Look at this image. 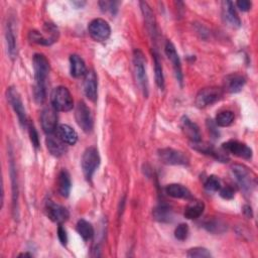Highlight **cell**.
Wrapping results in <instances>:
<instances>
[{
  "instance_id": "cell-1",
  "label": "cell",
  "mask_w": 258,
  "mask_h": 258,
  "mask_svg": "<svg viewBox=\"0 0 258 258\" xmlns=\"http://www.w3.org/2000/svg\"><path fill=\"white\" fill-rule=\"evenodd\" d=\"M32 64L34 71V100L38 104H42L46 99V79L49 73V62L42 53H35Z\"/></svg>"
},
{
  "instance_id": "cell-2",
  "label": "cell",
  "mask_w": 258,
  "mask_h": 258,
  "mask_svg": "<svg viewBox=\"0 0 258 258\" xmlns=\"http://www.w3.org/2000/svg\"><path fill=\"white\" fill-rule=\"evenodd\" d=\"M51 106L59 112L71 111L74 107V100L70 91L63 87L59 86L52 90L50 95Z\"/></svg>"
},
{
  "instance_id": "cell-3",
  "label": "cell",
  "mask_w": 258,
  "mask_h": 258,
  "mask_svg": "<svg viewBox=\"0 0 258 258\" xmlns=\"http://www.w3.org/2000/svg\"><path fill=\"white\" fill-rule=\"evenodd\" d=\"M100 161L101 158L99 155V151L95 146H90L84 151L81 164L84 176L87 180H90L92 178L95 171L100 165Z\"/></svg>"
},
{
  "instance_id": "cell-4",
  "label": "cell",
  "mask_w": 258,
  "mask_h": 258,
  "mask_svg": "<svg viewBox=\"0 0 258 258\" xmlns=\"http://www.w3.org/2000/svg\"><path fill=\"white\" fill-rule=\"evenodd\" d=\"M145 62L146 59L143 52L140 49H135L133 51V63L135 68L136 79L144 97L146 98L148 96V79L146 75Z\"/></svg>"
},
{
  "instance_id": "cell-5",
  "label": "cell",
  "mask_w": 258,
  "mask_h": 258,
  "mask_svg": "<svg viewBox=\"0 0 258 258\" xmlns=\"http://www.w3.org/2000/svg\"><path fill=\"white\" fill-rule=\"evenodd\" d=\"M223 89L218 87H208L199 91L196 96V106L199 108H206L220 101L223 97Z\"/></svg>"
},
{
  "instance_id": "cell-6",
  "label": "cell",
  "mask_w": 258,
  "mask_h": 258,
  "mask_svg": "<svg viewBox=\"0 0 258 258\" xmlns=\"http://www.w3.org/2000/svg\"><path fill=\"white\" fill-rule=\"evenodd\" d=\"M6 97L7 100L9 102V104L11 105L12 109L14 110V112L16 113L19 123L20 125L24 128H27V124H28V120H27V116H26V112H25V108L23 105V102L21 100V97L18 93V91L16 90V88L14 87H10L7 89L6 92Z\"/></svg>"
},
{
  "instance_id": "cell-7",
  "label": "cell",
  "mask_w": 258,
  "mask_h": 258,
  "mask_svg": "<svg viewBox=\"0 0 258 258\" xmlns=\"http://www.w3.org/2000/svg\"><path fill=\"white\" fill-rule=\"evenodd\" d=\"M232 173L243 191H252L255 186V178L248 167L242 164H234L232 166Z\"/></svg>"
},
{
  "instance_id": "cell-8",
  "label": "cell",
  "mask_w": 258,
  "mask_h": 258,
  "mask_svg": "<svg viewBox=\"0 0 258 258\" xmlns=\"http://www.w3.org/2000/svg\"><path fill=\"white\" fill-rule=\"evenodd\" d=\"M88 31L90 36L95 41L101 42L109 38L111 34V27L106 20L102 18H96L89 23Z\"/></svg>"
},
{
  "instance_id": "cell-9",
  "label": "cell",
  "mask_w": 258,
  "mask_h": 258,
  "mask_svg": "<svg viewBox=\"0 0 258 258\" xmlns=\"http://www.w3.org/2000/svg\"><path fill=\"white\" fill-rule=\"evenodd\" d=\"M75 118L78 125L81 127V129L84 132L90 133L93 130L94 121L91 114V110L83 101L79 102L76 107Z\"/></svg>"
},
{
  "instance_id": "cell-10",
  "label": "cell",
  "mask_w": 258,
  "mask_h": 258,
  "mask_svg": "<svg viewBox=\"0 0 258 258\" xmlns=\"http://www.w3.org/2000/svg\"><path fill=\"white\" fill-rule=\"evenodd\" d=\"M158 157L161 162L168 165H184L188 163V157L183 152L169 147L159 149Z\"/></svg>"
},
{
  "instance_id": "cell-11",
  "label": "cell",
  "mask_w": 258,
  "mask_h": 258,
  "mask_svg": "<svg viewBox=\"0 0 258 258\" xmlns=\"http://www.w3.org/2000/svg\"><path fill=\"white\" fill-rule=\"evenodd\" d=\"M45 214L47 216V218L57 224H62L63 222H66L69 217H70V213L68 211L67 208H64L61 205L55 204L54 202L48 200L45 203Z\"/></svg>"
},
{
  "instance_id": "cell-12",
  "label": "cell",
  "mask_w": 258,
  "mask_h": 258,
  "mask_svg": "<svg viewBox=\"0 0 258 258\" xmlns=\"http://www.w3.org/2000/svg\"><path fill=\"white\" fill-rule=\"evenodd\" d=\"M222 148L227 153H231L244 159H250L252 157V149L245 143L237 140H229L227 142H224L222 144Z\"/></svg>"
},
{
  "instance_id": "cell-13",
  "label": "cell",
  "mask_w": 258,
  "mask_h": 258,
  "mask_svg": "<svg viewBox=\"0 0 258 258\" xmlns=\"http://www.w3.org/2000/svg\"><path fill=\"white\" fill-rule=\"evenodd\" d=\"M190 144H191V147L195 150H197L199 152H202L204 154H207V155H211L212 157H214L218 161L227 162L229 160L228 153L224 149L223 150L216 149L212 144H209L207 142H202V141L190 142Z\"/></svg>"
},
{
  "instance_id": "cell-14",
  "label": "cell",
  "mask_w": 258,
  "mask_h": 258,
  "mask_svg": "<svg viewBox=\"0 0 258 258\" xmlns=\"http://www.w3.org/2000/svg\"><path fill=\"white\" fill-rule=\"evenodd\" d=\"M57 111L50 105L48 107H45L40 115V122L41 127L43 131L50 135L52 134L56 129L57 124Z\"/></svg>"
},
{
  "instance_id": "cell-15",
  "label": "cell",
  "mask_w": 258,
  "mask_h": 258,
  "mask_svg": "<svg viewBox=\"0 0 258 258\" xmlns=\"http://www.w3.org/2000/svg\"><path fill=\"white\" fill-rule=\"evenodd\" d=\"M164 51L165 54L167 56V58L170 60L173 71H174V75L176 80L181 84L182 83V70H181V63H180V59L179 56L176 52L175 46L173 45V43L169 40L166 41L165 46H164Z\"/></svg>"
},
{
  "instance_id": "cell-16",
  "label": "cell",
  "mask_w": 258,
  "mask_h": 258,
  "mask_svg": "<svg viewBox=\"0 0 258 258\" xmlns=\"http://www.w3.org/2000/svg\"><path fill=\"white\" fill-rule=\"evenodd\" d=\"M84 92L86 97L90 101L96 102L98 97V82H97V76L94 73V71H89L85 75Z\"/></svg>"
},
{
  "instance_id": "cell-17",
  "label": "cell",
  "mask_w": 258,
  "mask_h": 258,
  "mask_svg": "<svg viewBox=\"0 0 258 258\" xmlns=\"http://www.w3.org/2000/svg\"><path fill=\"white\" fill-rule=\"evenodd\" d=\"M246 83L245 78L239 74H232L226 77L224 81V90L228 93H239Z\"/></svg>"
},
{
  "instance_id": "cell-18",
  "label": "cell",
  "mask_w": 258,
  "mask_h": 258,
  "mask_svg": "<svg viewBox=\"0 0 258 258\" xmlns=\"http://www.w3.org/2000/svg\"><path fill=\"white\" fill-rule=\"evenodd\" d=\"M181 129L190 140V142L201 141V132L198 125L189 120V118H187L186 116H183L181 118Z\"/></svg>"
},
{
  "instance_id": "cell-19",
  "label": "cell",
  "mask_w": 258,
  "mask_h": 258,
  "mask_svg": "<svg viewBox=\"0 0 258 258\" xmlns=\"http://www.w3.org/2000/svg\"><path fill=\"white\" fill-rule=\"evenodd\" d=\"M56 136L68 145H74L78 141L77 132L67 124H61L56 128Z\"/></svg>"
},
{
  "instance_id": "cell-20",
  "label": "cell",
  "mask_w": 258,
  "mask_h": 258,
  "mask_svg": "<svg viewBox=\"0 0 258 258\" xmlns=\"http://www.w3.org/2000/svg\"><path fill=\"white\" fill-rule=\"evenodd\" d=\"M223 15L225 20L233 27H240L241 20L237 14L234 3L231 1L223 2Z\"/></svg>"
},
{
  "instance_id": "cell-21",
  "label": "cell",
  "mask_w": 258,
  "mask_h": 258,
  "mask_svg": "<svg viewBox=\"0 0 258 258\" xmlns=\"http://www.w3.org/2000/svg\"><path fill=\"white\" fill-rule=\"evenodd\" d=\"M45 142L49 153L55 157H60L67 151L66 144L57 136L54 137L50 134L46 137Z\"/></svg>"
},
{
  "instance_id": "cell-22",
  "label": "cell",
  "mask_w": 258,
  "mask_h": 258,
  "mask_svg": "<svg viewBox=\"0 0 258 258\" xmlns=\"http://www.w3.org/2000/svg\"><path fill=\"white\" fill-rule=\"evenodd\" d=\"M70 72L74 78H80L87 74L86 63L78 54H72L70 56Z\"/></svg>"
},
{
  "instance_id": "cell-23",
  "label": "cell",
  "mask_w": 258,
  "mask_h": 258,
  "mask_svg": "<svg viewBox=\"0 0 258 258\" xmlns=\"http://www.w3.org/2000/svg\"><path fill=\"white\" fill-rule=\"evenodd\" d=\"M165 192L174 199H184V200H190L192 199V196L187 187H185L182 184L179 183H170L165 187Z\"/></svg>"
},
{
  "instance_id": "cell-24",
  "label": "cell",
  "mask_w": 258,
  "mask_h": 258,
  "mask_svg": "<svg viewBox=\"0 0 258 258\" xmlns=\"http://www.w3.org/2000/svg\"><path fill=\"white\" fill-rule=\"evenodd\" d=\"M9 168H10V176H11V183H12V209L15 216V213L18 211V185H17V176H16V169L13 161V156L10 153L9 157Z\"/></svg>"
},
{
  "instance_id": "cell-25",
  "label": "cell",
  "mask_w": 258,
  "mask_h": 258,
  "mask_svg": "<svg viewBox=\"0 0 258 258\" xmlns=\"http://www.w3.org/2000/svg\"><path fill=\"white\" fill-rule=\"evenodd\" d=\"M71 188H72V181H71L70 173L66 169H62L57 176L58 194L62 198H68L71 192Z\"/></svg>"
},
{
  "instance_id": "cell-26",
  "label": "cell",
  "mask_w": 258,
  "mask_h": 258,
  "mask_svg": "<svg viewBox=\"0 0 258 258\" xmlns=\"http://www.w3.org/2000/svg\"><path fill=\"white\" fill-rule=\"evenodd\" d=\"M153 218L160 223H169L172 220V211L166 204H159L153 209Z\"/></svg>"
},
{
  "instance_id": "cell-27",
  "label": "cell",
  "mask_w": 258,
  "mask_h": 258,
  "mask_svg": "<svg viewBox=\"0 0 258 258\" xmlns=\"http://www.w3.org/2000/svg\"><path fill=\"white\" fill-rule=\"evenodd\" d=\"M139 4H140V8H141V11H142V14H143L145 23H146V27H147L149 33L153 34V36H154V35H155V32H156L154 14H153V12H152L150 6L147 4V2L141 1Z\"/></svg>"
},
{
  "instance_id": "cell-28",
  "label": "cell",
  "mask_w": 258,
  "mask_h": 258,
  "mask_svg": "<svg viewBox=\"0 0 258 258\" xmlns=\"http://www.w3.org/2000/svg\"><path fill=\"white\" fill-rule=\"evenodd\" d=\"M5 38H6V44H7V52L9 56L13 59L17 55V44H16V37L14 34V30L11 26V23L6 24Z\"/></svg>"
},
{
  "instance_id": "cell-29",
  "label": "cell",
  "mask_w": 258,
  "mask_h": 258,
  "mask_svg": "<svg viewBox=\"0 0 258 258\" xmlns=\"http://www.w3.org/2000/svg\"><path fill=\"white\" fill-rule=\"evenodd\" d=\"M205 210V205L203 202L200 201H194L190 204H188L184 209V217L188 220L198 219L202 216Z\"/></svg>"
},
{
  "instance_id": "cell-30",
  "label": "cell",
  "mask_w": 258,
  "mask_h": 258,
  "mask_svg": "<svg viewBox=\"0 0 258 258\" xmlns=\"http://www.w3.org/2000/svg\"><path fill=\"white\" fill-rule=\"evenodd\" d=\"M77 232L84 241H89L94 236V228L91 223L81 219L77 223Z\"/></svg>"
},
{
  "instance_id": "cell-31",
  "label": "cell",
  "mask_w": 258,
  "mask_h": 258,
  "mask_svg": "<svg viewBox=\"0 0 258 258\" xmlns=\"http://www.w3.org/2000/svg\"><path fill=\"white\" fill-rule=\"evenodd\" d=\"M234 119H235V115L232 111L224 110L217 114L215 123L217 126H220V127H228L234 122Z\"/></svg>"
},
{
  "instance_id": "cell-32",
  "label": "cell",
  "mask_w": 258,
  "mask_h": 258,
  "mask_svg": "<svg viewBox=\"0 0 258 258\" xmlns=\"http://www.w3.org/2000/svg\"><path fill=\"white\" fill-rule=\"evenodd\" d=\"M28 39L33 43H36L39 45H45V46L51 45L54 42L53 40H51L50 38H48L46 35L42 34L38 30H30L28 33Z\"/></svg>"
},
{
  "instance_id": "cell-33",
  "label": "cell",
  "mask_w": 258,
  "mask_h": 258,
  "mask_svg": "<svg viewBox=\"0 0 258 258\" xmlns=\"http://www.w3.org/2000/svg\"><path fill=\"white\" fill-rule=\"evenodd\" d=\"M153 61H154V73H155V83L160 90L164 89V76L162 72V67L156 52L153 53Z\"/></svg>"
},
{
  "instance_id": "cell-34",
  "label": "cell",
  "mask_w": 258,
  "mask_h": 258,
  "mask_svg": "<svg viewBox=\"0 0 258 258\" xmlns=\"http://www.w3.org/2000/svg\"><path fill=\"white\" fill-rule=\"evenodd\" d=\"M204 186H205L206 190H208L210 192H215V191H218L221 188V181H220L218 176L210 175L206 179Z\"/></svg>"
},
{
  "instance_id": "cell-35",
  "label": "cell",
  "mask_w": 258,
  "mask_h": 258,
  "mask_svg": "<svg viewBox=\"0 0 258 258\" xmlns=\"http://www.w3.org/2000/svg\"><path fill=\"white\" fill-rule=\"evenodd\" d=\"M186 256L189 258H209L211 257V253L204 247H195L187 251Z\"/></svg>"
},
{
  "instance_id": "cell-36",
  "label": "cell",
  "mask_w": 258,
  "mask_h": 258,
  "mask_svg": "<svg viewBox=\"0 0 258 258\" xmlns=\"http://www.w3.org/2000/svg\"><path fill=\"white\" fill-rule=\"evenodd\" d=\"M119 2L116 1H100L99 6L101 10L105 13H109L111 15H115L118 10Z\"/></svg>"
},
{
  "instance_id": "cell-37",
  "label": "cell",
  "mask_w": 258,
  "mask_h": 258,
  "mask_svg": "<svg viewBox=\"0 0 258 258\" xmlns=\"http://www.w3.org/2000/svg\"><path fill=\"white\" fill-rule=\"evenodd\" d=\"M205 228L209 232H212V233H222V232H224L226 230L225 225L222 224L220 221H216V220L207 222L205 224Z\"/></svg>"
},
{
  "instance_id": "cell-38",
  "label": "cell",
  "mask_w": 258,
  "mask_h": 258,
  "mask_svg": "<svg viewBox=\"0 0 258 258\" xmlns=\"http://www.w3.org/2000/svg\"><path fill=\"white\" fill-rule=\"evenodd\" d=\"M188 233H189L188 226L185 223H181L175 228L174 237L179 241H184L187 238Z\"/></svg>"
},
{
  "instance_id": "cell-39",
  "label": "cell",
  "mask_w": 258,
  "mask_h": 258,
  "mask_svg": "<svg viewBox=\"0 0 258 258\" xmlns=\"http://www.w3.org/2000/svg\"><path fill=\"white\" fill-rule=\"evenodd\" d=\"M27 129H28V134H29V138H30L32 145L35 148H38L39 147V138H38V133H37L34 125L31 124L30 122H28Z\"/></svg>"
},
{
  "instance_id": "cell-40",
  "label": "cell",
  "mask_w": 258,
  "mask_h": 258,
  "mask_svg": "<svg viewBox=\"0 0 258 258\" xmlns=\"http://www.w3.org/2000/svg\"><path fill=\"white\" fill-rule=\"evenodd\" d=\"M219 191H220V196L225 200H232L235 196V190L230 185H226L224 187H221L219 189Z\"/></svg>"
},
{
  "instance_id": "cell-41",
  "label": "cell",
  "mask_w": 258,
  "mask_h": 258,
  "mask_svg": "<svg viewBox=\"0 0 258 258\" xmlns=\"http://www.w3.org/2000/svg\"><path fill=\"white\" fill-rule=\"evenodd\" d=\"M57 237H58V240L61 245L66 246L68 244V234H67L66 229L61 226V224H59V226L57 228Z\"/></svg>"
},
{
  "instance_id": "cell-42",
  "label": "cell",
  "mask_w": 258,
  "mask_h": 258,
  "mask_svg": "<svg viewBox=\"0 0 258 258\" xmlns=\"http://www.w3.org/2000/svg\"><path fill=\"white\" fill-rule=\"evenodd\" d=\"M207 127L209 129L210 134L214 138H217L219 136V131L217 129V125H216L215 122H213V120H207Z\"/></svg>"
},
{
  "instance_id": "cell-43",
  "label": "cell",
  "mask_w": 258,
  "mask_h": 258,
  "mask_svg": "<svg viewBox=\"0 0 258 258\" xmlns=\"http://www.w3.org/2000/svg\"><path fill=\"white\" fill-rule=\"evenodd\" d=\"M236 6L241 10V11H248L251 9V6H252V3L248 0H240V1H237L236 2Z\"/></svg>"
},
{
  "instance_id": "cell-44",
  "label": "cell",
  "mask_w": 258,
  "mask_h": 258,
  "mask_svg": "<svg viewBox=\"0 0 258 258\" xmlns=\"http://www.w3.org/2000/svg\"><path fill=\"white\" fill-rule=\"evenodd\" d=\"M243 213H244V215L246 216V217H248V218H252V216H253V214H252V209H251V207L250 206H244L243 207Z\"/></svg>"
},
{
  "instance_id": "cell-45",
  "label": "cell",
  "mask_w": 258,
  "mask_h": 258,
  "mask_svg": "<svg viewBox=\"0 0 258 258\" xmlns=\"http://www.w3.org/2000/svg\"><path fill=\"white\" fill-rule=\"evenodd\" d=\"M72 4L76 7V8H83L86 5L85 1H73Z\"/></svg>"
},
{
  "instance_id": "cell-46",
  "label": "cell",
  "mask_w": 258,
  "mask_h": 258,
  "mask_svg": "<svg viewBox=\"0 0 258 258\" xmlns=\"http://www.w3.org/2000/svg\"><path fill=\"white\" fill-rule=\"evenodd\" d=\"M22 256H24V257H32V254H30V253H21L19 255V257H22Z\"/></svg>"
}]
</instances>
